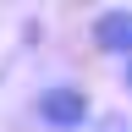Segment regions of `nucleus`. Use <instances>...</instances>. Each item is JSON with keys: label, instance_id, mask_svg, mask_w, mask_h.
<instances>
[{"label": "nucleus", "instance_id": "f257e3e1", "mask_svg": "<svg viewBox=\"0 0 132 132\" xmlns=\"http://www.w3.org/2000/svg\"><path fill=\"white\" fill-rule=\"evenodd\" d=\"M33 121L44 132H88L94 127V99L77 82H50L33 94Z\"/></svg>", "mask_w": 132, "mask_h": 132}, {"label": "nucleus", "instance_id": "f03ea898", "mask_svg": "<svg viewBox=\"0 0 132 132\" xmlns=\"http://www.w3.org/2000/svg\"><path fill=\"white\" fill-rule=\"evenodd\" d=\"M88 44L99 50V55H110V61L132 55V6H105L88 22Z\"/></svg>", "mask_w": 132, "mask_h": 132}, {"label": "nucleus", "instance_id": "7ed1b4c3", "mask_svg": "<svg viewBox=\"0 0 132 132\" xmlns=\"http://www.w3.org/2000/svg\"><path fill=\"white\" fill-rule=\"evenodd\" d=\"M121 88L132 94V55H121Z\"/></svg>", "mask_w": 132, "mask_h": 132}, {"label": "nucleus", "instance_id": "20e7f679", "mask_svg": "<svg viewBox=\"0 0 132 132\" xmlns=\"http://www.w3.org/2000/svg\"><path fill=\"white\" fill-rule=\"evenodd\" d=\"M99 132H127V121H99Z\"/></svg>", "mask_w": 132, "mask_h": 132}, {"label": "nucleus", "instance_id": "39448f33", "mask_svg": "<svg viewBox=\"0 0 132 132\" xmlns=\"http://www.w3.org/2000/svg\"><path fill=\"white\" fill-rule=\"evenodd\" d=\"M127 132H132V121H127Z\"/></svg>", "mask_w": 132, "mask_h": 132}]
</instances>
